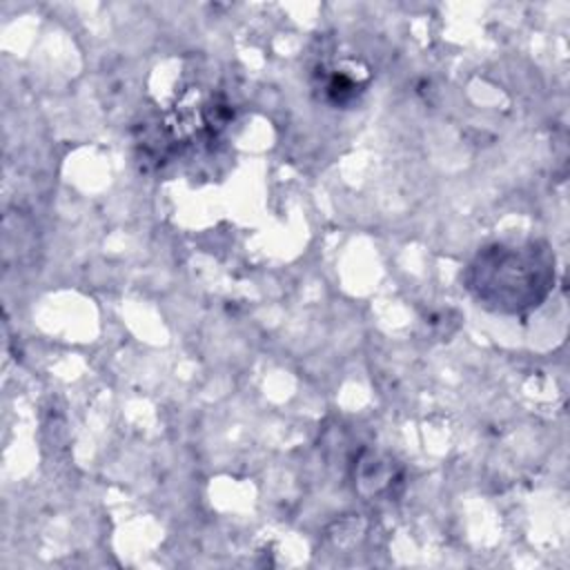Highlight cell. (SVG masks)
I'll list each match as a JSON object with an SVG mask.
<instances>
[{
    "label": "cell",
    "mask_w": 570,
    "mask_h": 570,
    "mask_svg": "<svg viewBox=\"0 0 570 570\" xmlns=\"http://www.w3.org/2000/svg\"><path fill=\"white\" fill-rule=\"evenodd\" d=\"M552 261L537 243L488 247L470 265V289L497 312H521L546 298L554 276Z\"/></svg>",
    "instance_id": "obj_1"
}]
</instances>
